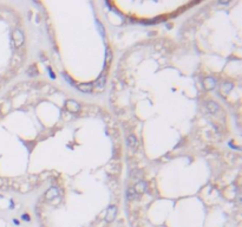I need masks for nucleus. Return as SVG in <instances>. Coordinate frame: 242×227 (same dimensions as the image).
<instances>
[{"instance_id": "8", "label": "nucleus", "mask_w": 242, "mask_h": 227, "mask_svg": "<svg viewBox=\"0 0 242 227\" xmlns=\"http://www.w3.org/2000/svg\"><path fill=\"white\" fill-rule=\"evenodd\" d=\"M127 198H128V200H137V199H139V194H137L135 192V189L130 187L127 191Z\"/></svg>"}, {"instance_id": "16", "label": "nucleus", "mask_w": 242, "mask_h": 227, "mask_svg": "<svg viewBox=\"0 0 242 227\" xmlns=\"http://www.w3.org/2000/svg\"><path fill=\"white\" fill-rule=\"evenodd\" d=\"M63 76L65 77V79H66V81H67L70 84H71V85H75V82L71 79V78H70V76H69V75H66V73H63Z\"/></svg>"}, {"instance_id": "7", "label": "nucleus", "mask_w": 242, "mask_h": 227, "mask_svg": "<svg viewBox=\"0 0 242 227\" xmlns=\"http://www.w3.org/2000/svg\"><path fill=\"white\" fill-rule=\"evenodd\" d=\"M207 109L210 114H215L218 111V104L214 101H209L207 103Z\"/></svg>"}, {"instance_id": "4", "label": "nucleus", "mask_w": 242, "mask_h": 227, "mask_svg": "<svg viewBox=\"0 0 242 227\" xmlns=\"http://www.w3.org/2000/svg\"><path fill=\"white\" fill-rule=\"evenodd\" d=\"M134 189H135V192L137 193V194H142V193H144L145 191H146V183L144 182V181H138L136 185H135V187H134Z\"/></svg>"}, {"instance_id": "11", "label": "nucleus", "mask_w": 242, "mask_h": 227, "mask_svg": "<svg viewBox=\"0 0 242 227\" xmlns=\"http://www.w3.org/2000/svg\"><path fill=\"white\" fill-rule=\"evenodd\" d=\"M233 89V84L231 83H223L221 87V93L223 95H227V93Z\"/></svg>"}, {"instance_id": "2", "label": "nucleus", "mask_w": 242, "mask_h": 227, "mask_svg": "<svg viewBox=\"0 0 242 227\" xmlns=\"http://www.w3.org/2000/svg\"><path fill=\"white\" fill-rule=\"evenodd\" d=\"M65 107L66 109L70 111V113H72V114H76L80 110V105L77 103L76 101H72V99H69L66 101V103H65Z\"/></svg>"}, {"instance_id": "6", "label": "nucleus", "mask_w": 242, "mask_h": 227, "mask_svg": "<svg viewBox=\"0 0 242 227\" xmlns=\"http://www.w3.org/2000/svg\"><path fill=\"white\" fill-rule=\"evenodd\" d=\"M215 85H216V81L214 79L213 77H207L206 79H204V88H206L207 90L214 89Z\"/></svg>"}, {"instance_id": "13", "label": "nucleus", "mask_w": 242, "mask_h": 227, "mask_svg": "<svg viewBox=\"0 0 242 227\" xmlns=\"http://www.w3.org/2000/svg\"><path fill=\"white\" fill-rule=\"evenodd\" d=\"M104 85H105V77L102 75V76H99V78L96 81V83H95V87H97V88H104Z\"/></svg>"}, {"instance_id": "10", "label": "nucleus", "mask_w": 242, "mask_h": 227, "mask_svg": "<svg viewBox=\"0 0 242 227\" xmlns=\"http://www.w3.org/2000/svg\"><path fill=\"white\" fill-rule=\"evenodd\" d=\"M127 142H128V146L130 147V148H132V149H135V148L137 147V140H136V137L134 136V135H129L128 136V138H127Z\"/></svg>"}, {"instance_id": "15", "label": "nucleus", "mask_w": 242, "mask_h": 227, "mask_svg": "<svg viewBox=\"0 0 242 227\" xmlns=\"http://www.w3.org/2000/svg\"><path fill=\"white\" fill-rule=\"evenodd\" d=\"M96 25H97V27H98V30H99V33L104 37V36H105V33H104V26H103L102 24H100V23H99L98 20L96 21Z\"/></svg>"}, {"instance_id": "3", "label": "nucleus", "mask_w": 242, "mask_h": 227, "mask_svg": "<svg viewBox=\"0 0 242 227\" xmlns=\"http://www.w3.org/2000/svg\"><path fill=\"white\" fill-rule=\"evenodd\" d=\"M116 214H117V207L116 206H110L106 212V215H105V220L106 222H112L116 218Z\"/></svg>"}, {"instance_id": "14", "label": "nucleus", "mask_w": 242, "mask_h": 227, "mask_svg": "<svg viewBox=\"0 0 242 227\" xmlns=\"http://www.w3.org/2000/svg\"><path fill=\"white\" fill-rule=\"evenodd\" d=\"M26 73L30 76V77H34L36 75H37V69H36V66H31L27 71H26Z\"/></svg>"}, {"instance_id": "9", "label": "nucleus", "mask_w": 242, "mask_h": 227, "mask_svg": "<svg viewBox=\"0 0 242 227\" xmlns=\"http://www.w3.org/2000/svg\"><path fill=\"white\" fill-rule=\"evenodd\" d=\"M58 195V191H57V188H50L47 192L45 193V198L47 199V200H51V199H54V197H57Z\"/></svg>"}, {"instance_id": "17", "label": "nucleus", "mask_w": 242, "mask_h": 227, "mask_svg": "<svg viewBox=\"0 0 242 227\" xmlns=\"http://www.w3.org/2000/svg\"><path fill=\"white\" fill-rule=\"evenodd\" d=\"M21 218L24 219V220H26V221H30V215H28V214H24Z\"/></svg>"}, {"instance_id": "1", "label": "nucleus", "mask_w": 242, "mask_h": 227, "mask_svg": "<svg viewBox=\"0 0 242 227\" xmlns=\"http://www.w3.org/2000/svg\"><path fill=\"white\" fill-rule=\"evenodd\" d=\"M24 40H25V37L22 34V32L20 30H14L13 32V42H14V45L17 46V48H20V46L24 44Z\"/></svg>"}, {"instance_id": "5", "label": "nucleus", "mask_w": 242, "mask_h": 227, "mask_svg": "<svg viewBox=\"0 0 242 227\" xmlns=\"http://www.w3.org/2000/svg\"><path fill=\"white\" fill-rule=\"evenodd\" d=\"M78 89L82 92H92L93 90V84L92 83H82L78 85Z\"/></svg>"}, {"instance_id": "18", "label": "nucleus", "mask_w": 242, "mask_h": 227, "mask_svg": "<svg viewBox=\"0 0 242 227\" xmlns=\"http://www.w3.org/2000/svg\"><path fill=\"white\" fill-rule=\"evenodd\" d=\"M13 222H14L15 225H19V221H18V220H13Z\"/></svg>"}, {"instance_id": "12", "label": "nucleus", "mask_w": 242, "mask_h": 227, "mask_svg": "<svg viewBox=\"0 0 242 227\" xmlns=\"http://www.w3.org/2000/svg\"><path fill=\"white\" fill-rule=\"evenodd\" d=\"M112 60V52L110 48H106V52H105V66L109 65Z\"/></svg>"}]
</instances>
